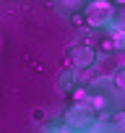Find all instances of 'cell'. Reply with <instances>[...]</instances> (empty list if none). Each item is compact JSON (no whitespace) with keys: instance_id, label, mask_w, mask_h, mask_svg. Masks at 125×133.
I'll list each match as a JSON object with an SVG mask.
<instances>
[{"instance_id":"1","label":"cell","mask_w":125,"mask_h":133,"mask_svg":"<svg viewBox=\"0 0 125 133\" xmlns=\"http://www.w3.org/2000/svg\"><path fill=\"white\" fill-rule=\"evenodd\" d=\"M117 86H120V89H125V73H120V76H117Z\"/></svg>"},{"instance_id":"2","label":"cell","mask_w":125,"mask_h":133,"mask_svg":"<svg viewBox=\"0 0 125 133\" xmlns=\"http://www.w3.org/2000/svg\"><path fill=\"white\" fill-rule=\"evenodd\" d=\"M117 125H122V128H125V115H117Z\"/></svg>"}]
</instances>
